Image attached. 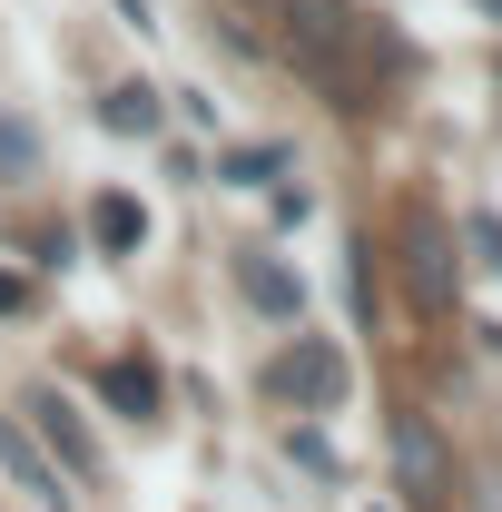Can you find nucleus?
Here are the masks:
<instances>
[{"label":"nucleus","mask_w":502,"mask_h":512,"mask_svg":"<svg viewBox=\"0 0 502 512\" xmlns=\"http://www.w3.org/2000/svg\"><path fill=\"white\" fill-rule=\"evenodd\" d=\"M394 256H404V296H414V316L443 325L453 306H463V256H453V227H443V207H404L394 217Z\"/></svg>","instance_id":"obj_1"},{"label":"nucleus","mask_w":502,"mask_h":512,"mask_svg":"<svg viewBox=\"0 0 502 512\" xmlns=\"http://www.w3.org/2000/svg\"><path fill=\"white\" fill-rule=\"evenodd\" d=\"M266 394H276V404H296V414H335V404L355 394V365H345L325 335H296V345H276Z\"/></svg>","instance_id":"obj_2"},{"label":"nucleus","mask_w":502,"mask_h":512,"mask_svg":"<svg viewBox=\"0 0 502 512\" xmlns=\"http://www.w3.org/2000/svg\"><path fill=\"white\" fill-rule=\"evenodd\" d=\"M30 434H40V453H60L69 483H109V453H99V434L79 424V404H69V394H50V384L30 394Z\"/></svg>","instance_id":"obj_3"},{"label":"nucleus","mask_w":502,"mask_h":512,"mask_svg":"<svg viewBox=\"0 0 502 512\" xmlns=\"http://www.w3.org/2000/svg\"><path fill=\"white\" fill-rule=\"evenodd\" d=\"M394 473H404V503H453V463H443L434 414H394Z\"/></svg>","instance_id":"obj_4"},{"label":"nucleus","mask_w":502,"mask_h":512,"mask_svg":"<svg viewBox=\"0 0 502 512\" xmlns=\"http://www.w3.org/2000/svg\"><path fill=\"white\" fill-rule=\"evenodd\" d=\"M237 296H247L256 316H276V325L306 316V286H296V266H276L266 247H237Z\"/></svg>","instance_id":"obj_5"},{"label":"nucleus","mask_w":502,"mask_h":512,"mask_svg":"<svg viewBox=\"0 0 502 512\" xmlns=\"http://www.w3.org/2000/svg\"><path fill=\"white\" fill-rule=\"evenodd\" d=\"M99 394H109V414H128V424H158V404H168V384H158L148 355H109L99 365Z\"/></svg>","instance_id":"obj_6"},{"label":"nucleus","mask_w":502,"mask_h":512,"mask_svg":"<svg viewBox=\"0 0 502 512\" xmlns=\"http://www.w3.org/2000/svg\"><path fill=\"white\" fill-rule=\"evenodd\" d=\"M0 463H10V483H20V493H40L50 512L69 503V493H60V463L40 453V434H30V424H10V414H0Z\"/></svg>","instance_id":"obj_7"},{"label":"nucleus","mask_w":502,"mask_h":512,"mask_svg":"<svg viewBox=\"0 0 502 512\" xmlns=\"http://www.w3.org/2000/svg\"><path fill=\"white\" fill-rule=\"evenodd\" d=\"M138 237H148V207H138V197H89V247L99 256H138Z\"/></svg>","instance_id":"obj_8"},{"label":"nucleus","mask_w":502,"mask_h":512,"mask_svg":"<svg viewBox=\"0 0 502 512\" xmlns=\"http://www.w3.org/2000/svg\"><path fill=\"white\" fill-rule=\"evenodd\" d=\"M286 168H296V148H286V138H247V148H217V178H227V188H276Z\"/></svg>","instance_id":"obj_9"},{"label":"nucleus","mask_w":502,"mask_h":512,"mask_svg":"<svg viewBox=\"0 0 502 512\" xmlns=\"http://www.w3.org/2000/svg\"><path fill=\"white\" fill-rule=\"evenodd\" d=\"M158 119H168V109H158V89H138V79H119V89L99 99V128H119V138H158Z\"/></svg>","instance_id":"obj_10"},{"label":"nucleus","mask_w":502,"mask_h":512,"mask_svg":"<svg viewBox=\"0 0 502 512\" xmlns=\"http://www.w3.org/2000/svg\"><path fill=\"white\" fill-rule=\"evenodd\" d=\"M0 178H10V188L40 178V128H30V119H0Z\"/></svg>","instance_id":"obj_11"},{"label":"nucleus","mask_w":502,"mask_h":512,"mask_svg":"<svg viewBox=\"0 0 502 512\" xmlns=\"http://www.w3.org/2000/svg\"><path fill=\"white\" fill-rule=\"evenodd\" d=\"M463 247H473V256L502 276V217H493V207H473V217H463Z\"/></svg>","instance_id":"obj_12"},{"label":"nucleus","mask_w":502,"mask_h":512,"mask_svg":"<svg viewBox=\"0 0 502 512\" xmlns=\"http://www.w3.org/2000/svg\"><path fill=\"white\" fill-rule=\"evenodd\" d=\"M315 217V188H276V227H306Z\"/></svg>","instance_id":"obj_13"},{"label":"nucleus","mask_w":502,"mask_h":512,"mask_svg":"<svg viewBox=\"0 0 502 512\" xmlns=\"http://www.w3.org/2000/svg\"><path fill=\"white\" fill-rule=\"evenodd\" d=\"M20 306H30V276H10V266H0V316H20Z\"/></svg>","instance_id":"obj_14"},{"label":"nucleus","mask_w":502,"mask_h":512,"mask_svg":"<svg viewBox=\"0 0 502 512\" xmlns=\"http://www.w3.org/2000/svg\"><path fill=\"white\" fill-rule=\"evenodd\" d=\"M119 10H128V20H148V0H119Z\"/></svg>","instance_id":"obj_15"},{"label":"nucleus","mask_w":502,"mask_h":512,"mask_svg":"<svg viewBox=\"0 0 502 512\" xmlns=\"http://www.w3.org/2000/svg\"><path fill=\"white\" fill-rule=\"evenodd\" d=\"M473 10H483V20H502V0H473Z\"/></svg>","instance_id":"obj_16"}]
</instances>
